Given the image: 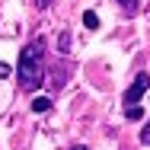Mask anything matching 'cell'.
<instances>
[{
	"instance_id": "6da1fadb",
	"label": "cell",
	"mask_w": 150,
	"mask_h": 150,
	"mask_svg": "<svg viewBox=\"0 0 150 150\" xmlns=\"http://www.w3.org/2000/svg\"><path fill=\"white\" fill-rule=\"evenodd\" d=\"M42 54H45V38H32L29 45L19 51V64H16V80L26 93L38 90L42 80H45V64H42Z\"/></svg>"
},
{
	"instance_id": "7a4b0ae2",
	"label": "cell",
	"mask_w": 150,
	"mask_h": 150,
	"mask_svg": "<svg viewBox=\"0 0 150 150\" xmlns=\"http://www.w3.org/2000/svg\"><path fill=\"white\" fill-rule=\"evenodd\" d=\"M147 86H150V77H147V74H137V77H134V83H131V86H128V93H125V102H128V109L141 102V96L147 93Z\"/></svg>"
},
{
	"instance_id": "3957f363",
	"label": "cell",
	"mask_w": 150,
	"mask_h": 150,
	"mask_svg": "<svg viewBox=\"0 0 150 150\" xmlns=\"http://www.w3.org/2000/svg\"><path fill=\"white\" fill-rule=\"evenodd\" d=\"M115 3H118L125 13H137L141 10V0H115Z\"/></svg>"
},
{
	"instance_id": "277c9868",
	"label": "cell",
	"mask_w": 150,
	"mask_h": 150,
	"mask_svg": "<svg viewBox=\"0 0 150 150\" xmlns=\"http://www.w3.org/2000/svg\"><path fill=\"white\" fill-rule=\"evenodd\" d=\"M58 51H64V54L70 51V32H61L58 35Z\"/></svg>"
},
{
	"instance_id": "5b68a950",
	"label": "cell",
	"mask_w": 150,
	"mask_h": 150,
	"mask_svg": "<svg viewBox=\"0 0 150 150\" xmlns=\"http://www.w3.org/2000/svg\"><path fill=\"white\" fill-rule=\"evenodd\" d=\"M83 26H86V29H96V26H99V16H96L93 10H86V13H83Z\"/></svg>"
},
{
	"instance_id": "8992f818",
	"label": "cell",
	"mask_w": 150,
	"mask_h": 150,
	"mask_svg": "<svg viewBox=\"0 0 150 150\" xmlns=\"http://www.w3.org/2000/svg\"><path fill=\"white\" fill-rule=\"evenodd\" d=\"M48 109H51V99H45V96L32 102V112H48Z\"/></svg>"
},
{
	"instance_id": "52a82bcc",
	"label": "cell",
	"mask_w": 150,
	"mask_h": 150,
	"mask_svg": "<svg viewBox=\"0 0 150 150\" xmlns=\"http://www.w3.org/2000/svg\"><path fill=\"white\" fill-rule=\"evenodd\" d=\"M10 74H13V67H10V64H6V61H0V80H6V77H10Z\"/></svg>"
},
{
	"instance_id": "ba28073f",
	"label": "cell",
	"mask_w": 150,
	"mask_h": 150,
	"mask_svg": "<svg viewBox=\"0 0 150 150\" xmlns=\"http://www.w3.org/2000/svg\"><path fill=\"white\" fill-rule=\"evenodd\" d=\"M141 144H147V147H150V125L141 131Z\"/></svg>"
},
{
	"instance_id": "9c48e42d",
	"label": "cell",
	"mask_w": 150,
	"mask_h": 150,
	"mask_svg": "<svg viewBox=\"0 0 150 150\" xmlns=\"http://www.w3.org/2000/svg\"><path fill=\"white\" fill-rule=\"evenodd\" d=\"M128 118L137 121V118H141V109H137V105H131V109H128Z\"/></svg>"
},
{
	"instance_id": "30bf717a",
	"label": "cell",
	"mask_w": 150,
	"mask_h": 150,
	"mask_svg": "<svg viewBox=\"0 0 150 150\" xmlns=\"http://www.w3.org/2000/svg\"><path fill=\"white\" fill-rule=\"evenodd\" d=\"M35 3H38V6H48V3H51V0H35Z\"/></svg>"
},
{
	"instance_id": "8fae6325",
	"label": "cell",
	"mask_w": 150,
	"mask_h": 150,
	"mask_svg": "<svg viewBox=\"0 0 150 150\" xmlns=\"http://www.w3.org/2000/svg\"><path fill=\"white\" fill-rule=\"evenodd\" d=\"M70 150H86V147H83V144H77V147H70Z\"/></svg>"
}]
</instances>
